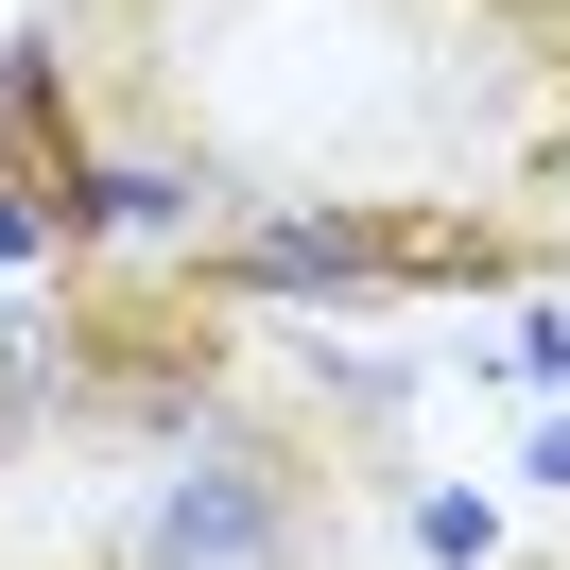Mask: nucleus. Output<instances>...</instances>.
Masks as SVG:
<instances>
[{"label": "nucleus", "instance_id": "f257e3e1", "mask_svg": "<svg viewBox=\"0 0 570 570\" xmlns=\"http://www.w3.org/2000/svg\"><path fill=\"white\" fill-rule=\"evenodd\" d=\"M52 363H70L105 415H174V397H208L225 363H243V294L208 277V259H70L52 277Z\"/></svg>", "mask_w": 570, "mask_h": 570}, {"label": "nucleus", "instance_id": "f03ea898", "mask_svg": "<svg viewBox=\"0 0 570 570\" xmlns=\"http://www.w3.org/2000/svg\"><path fill=\"white\" fill-rule=\"evenodd\" d=\"M208 277H225V294H259V277H381V294H519V277H553V259H535V225H519V208H312V225H277V243H225Z\"/></svg>", "mask_w": 570, "mask_h": 570}, {"label": "nucleus", "instance_id": "7ed1b4c3", "mask_svg": "<svg viewBox=\"0 0 570 570\" xmlns=\"http://www.w3.org/2000/svg\"><path fill=\"white\" fill-rule=\"evenodd\" d=\"M105 208H121V174H105V139H87V105H70V52L18 36L0 52V225H36L52 259H87Z\"/></svg>", "mask_w": 570, "mask_h": 570}, {"label": "nucleus", "instance_id": "20e7f679", "mask_svg": "<svg viewBox=\"0 0 570 570\" xmlns=\"http://www.w3.org/2000/svg\"><path fill=\"white\" fill-rule=\"evenodd\" d=\"M466 18H501L519 52H570V0H466Z\"/></svg>", "mask_w": 570, "mask_h": 570}, {"label": "nucleus", "instance_id": "39448f33", "mask_svg": "<svg viewBox=\"0 0 570 570\" xmlns=\"http://www.w3.org/2000/svg\"><path fill=\"white\" fill-rule=\"evenodd\" d=\"M519 570H570V553H519Z\"/></svg>", "mask_w": 570, "mask_h": 570}, {"label": "nucleus", "instance_id": "423d86ee", "mask_svg": "<svg viewBox=\"0 0 570 570\" xmlns=\"http://www.w3.org/2000/svg\"><path fill=\"white\" fill-rule=\"evenodd\" d=\"M87 570H121V553H87Z\"/></svg>", "mask_w": 570, "mask_h": 570}]
</instances>
